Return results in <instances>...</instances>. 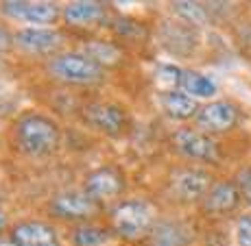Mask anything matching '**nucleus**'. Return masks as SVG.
<instances>
[{"instance_id":"1","label":"nucleus","mask_w":251,"mask_h":246,"mask_svg":"<svg viewBox=\"0 0 251 246\" xmlns=\"http://www.w3.org/2000/svg\"><path fill=\"white\" fill-rule=\"evenodd\" d=\"M18 148L28 157H46L59 148L61 131L52 118L37 112H26L13 124Z\"/></svg>"},{"instance_id":"21","label":"nucleus","mask_w":251,"mask_h":246,"mask_svg":"<svg viewBox=\"0 0 251 246\" xmlns=\"http://www.w3.org/2000/svg\"><path fill=\"white\" fill-rule=\"evenodd\" d=\"M13 46H16V42H13V33L9 31L4 24H0V55H4L7 50H11Z\"/></svg>"},{"instance_id":"16","label":"nucleus","mask_w":251,"mask_h":246,"mask_svg":"<svg viewBox=\"0 0 251 246\" xmlns=\"http://www.w3.org/2000/svg\"><path fill=\"white\" fill-rule=\"evenodd\" d=\"M112 238V229L96 223H76L70 229L72 246H103Z\"/></svg>"},{"instance_id":"17","label":"nucleus","mask_w":251,"mask_h":246,"mask_svg":"<svg viewBox=\"0 0 251 246\" xmlns=\"http://www.w3.org/2000/svg\"><path fill=\"white\" fill-rule=\"evenodd\" d=\"M179 89L186 91L192 98H210V96L216 94V83L210 76L201 74L197 70H181Z\"/></svg>"},{"instance_id":"18","label":"nucleus","mask_w":251,"mask_h":246,"mask_svg":"<svg viewBox=\"0 0 251 246\" xmlns=\"http://www.w3.org/2000/svg\"><path fill=\"white\" fill-rule=\"evenodd\" d=\"M175 11L183 16V20L188 24H203L205 22V9L197 2H175L173 4Z\"/></svg>"},{"instance_id":"12","label":"nucleus","mask_w":251,"mask_h":246,"mask_svg":"<svg viewBox=\"0 0 251 246\" xmlns=\"http://www.w3.org/2000/svg\"><path fill=\"white\" fill-rule=\"evenodd\" d=\"M240 199L243 196H240L236 181L221 179L212 183V187L207 190V194L201 199L199 205H201V211L207 216H225L240 205Z\"/></svg>"},{"instance_id":"2","label":"nucleus","mask_w":251,"mask_h":246,"mask_svg":"<svg viewBox=\"0 0 251 246\" xmlns=\"http://www.w3.org/2000/svg\"><path fill=\"white\" fill-rule=\"evenodd\" d=\"M109 229L127 242H140L155 229L157 209L147 199H120L109 207Z\"/></svg>"},{"instance_id":"15","label":"nucleus","mask_w":251,"mask_h":246,"mask_svg":"<svg viewBox=\"0 0 251 246\" xmlns=\"http://www.w3.org/2000/svg\"><path fill=\"white\" fill-rule=\"evenodd\" d=\"M160 103H162V109L166 112L168 118L173 120H195L197 113H199L201 105L197 103V98L188 96L186 91L181 89H166L162 91L160 96Z\"/></svg>"},{"instance_id":"10","label":"nucleus","mask_w":251,"mask_h":246,"mask_svg":"<svg viewBox=\"0 0 251 246\" xmlns=\"http://www.w3.org/2000/svg\"><path fill=\"white\" fill-rule=\"evenodd\" d=\"M173 146L186 159H195V161H212V159H216V142L212 139V135L199 131V129L192 127L177 129L173 133Z\"/></svg>"},{"instance_id":"6","label":"nucleus","mask_w":251,"mask_h":246,"mask_svg":"<svg viewBox=\"0 0 251 246\" xmlns=\"http://www.w3.org/2000/svg\"><path fill=\"white\" fill-rule=\"evenodd\" d=\"M61 4L57 2H37V0H13V2H2L0 11L7 18L24 24H42V26H52L61 20Z\"/></svg>"},{"instance_id":"8","label":"nucleus","mask_w":251,"mask_h":246,"mask_svg":"<svg viewBox=\"0 0 251 246\" xmlns=\"http://www.w3.org/2000/svg\"><path fill=\"white\" fill-rule=\"evenodd\" d=\"M240 109L231 100H212L207 105H201L199 113L195 118V124L199 131L207 135L227 133L238 124Z\"/></svg>"},{"instance_id":"13","label":"nucleus","mask_w":251,"mask_h":246,"mask_svg":"<svg viewBox=\"0 0 251 246\" xmlns=\"http://www.w3.org/2000/svg\"><path fill=\"white\" fill-rule=\"evenodd\" d=\"M61 20L66 22V26H72V28L100 26V24L107 20V4L94 2V0L68 2L61 9Z\"/></svg>"},{"instance_id":"19","label":"nucleus","mask_w":251,"mask_h":246,"mask_svg":"<svg viewBox=\"0 0 251 246\" xmlns=\"http://www.w3.org/2000/svg\"><path fill=\"white\" fill-rule=\"evenodd\" d=\"M234 181H236V185H238V190H240V196H243V199L251 205V166L238 170V175H236Z\"/></svg>"},{"instance_id":"9","label":"nucleus","mask_w":251,"mask_h":246,"mask_svg":"<svg viewBox=\"0 0 251 246\" xmlns=\"http://www.w3.org/2000/svg\"><path fill=\"white\" fill-rule=\"evenodd\" d=\"M13 42L20 50L28 52V55L55 57L64 44V35L55 26H24L13 33Z\"/></svg>"},{"instance_id":"11","label":"nucleus","mask_w":251,"mask_h":246,"mask_svg":"<svg viewBox=\"0 0 251 246\" xmlns=\"http://www.w3.org/2000/svg\"><path fill=\"white\" fill-rule=\"evenodd\" d=\"M13 246H59L57 229L46 220H20L9 229Z\"/></svg>"},{"instance_id":"20","label":"nucleus","mask_w":251,"mask_h":246,"mask_svg":"<svg viewBox=\"0 0 251 246\" xmlns=\"http://www.w3.org/2000/svg\"><path fill=\"white\" fill-rule=\"evenodd\" d=\"M236 238L240 246H251V214H245L236 226Z\"/></svg>"},{"instance_id":"7","label":"nucleus","mask_w":251,"mask_h":246,"mask_svg":"<svg viewBox=\"0 0 251 246\" xmlns=\"http://www.w3.org/2000/svg\"><path fill=\"white\" fill-rule=\"evenodd\" d=\"M83 118L94 131L107 135V137H118L127 129V112L118 103L94 100L83 109Z\"/></svg>"},{"instance_id":"3","label":"nucleus","mask_w":251,"mask_h":246,"mask_svg":"<svg viewBox=\"0 0 251 246\" xmlns=\"http://www.w3.org/2000/svg\"><path fill=\"white\" fill-rule=\"evenodd\" d=\"M46 72L66 85H96L105 79V67L85 52H57L48 59Z\"/></svg>"},{"instance_id":"22","label":"nucleus","mask_w":251,"mask_h":246,"mask_svg":"<svg viewBox=\"0 0 251 246\" xmlns=\"http://www.w3.org/2000/svg\"><path fill=\"white\" fill-rule=\"evenodd\" d=\"M4 224H7V218H4V214H2V211H0V231L4 229Z\"/></svg>"},{"instance_id":"4","label":"nucleus","mask_w":251,"mask_h":246,"mask_svg":"<svg viewBox=\"0 0 251 246\" xmlns=\"http://www.w3.org/2000/svg\"><path fill=\"white\" fill-rule=\"evenodd\" d=\"M127 190V177L118 166H100L83 181V192L100 207L114 205Z\"/></svg>"},{"instance_id":"14","label":"nucleus","mask_w":251,"mask_h":246,"mask_svg":"<svg viewBox=\"0 0 251 246\" xmlns=\"http://www.w3.org/2000/svg\"><path fill=\"white\" fill-rule=\"evenodd\" d=\"M212 187V177L210 172L201 170V168H183L175 177H173V192L177 199L183 202H197L207 194Z\"/></svg>"},{"instance_id":"5","label":"nucleus","mask_w":251,"mask_h":246,"mask_svg":"<svg viewBox=\"0 0 251 246\" xmlns=\"http://www.w3.org/2000/svg\"><path fill=\"white\" fill-rule=\"evenodd\" d=\"M50 214L55 218H61V220H76V223H92L96 214H99L103 207L99 202H94L88 194L81 190H66V192H59L55 199L50 201L48 205Z\"/></svg>"}]
</instances>
